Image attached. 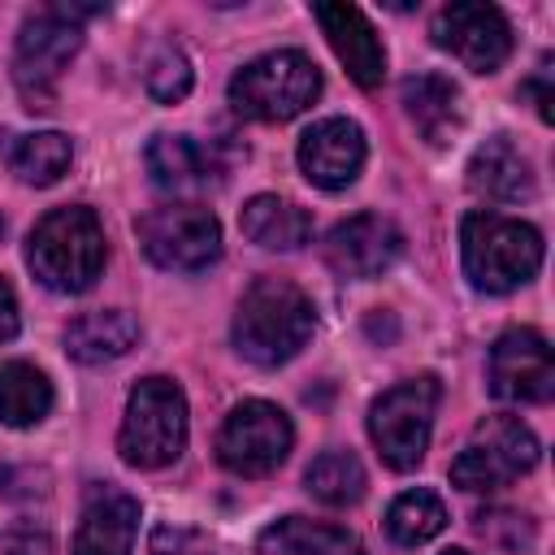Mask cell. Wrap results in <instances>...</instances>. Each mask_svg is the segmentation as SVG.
<instances>
[{"mask_svg": "<svg viewBox=\"0 0 555 555\" xmlns=\"http://www.w3.org/2000/svg\"><path fill=\"white\" fill-rule=\"evenodd\" d=\"M0 234H4V221H0Z\"/></svg>", "mask_w": 555, "mask_h": 555, "instance_id": "34", "label": "cell"}, {"mask_svg": "<svg viewBox=\"0 0 555 555\" xmlns=\"http://www.w3.org/2000/svg\"><path fill=\"white\" fill-rule=\"evenodd\" d=\"M143 87L160 104H178L191 91V61L173 43H156L143 61Z\"/></svg>", "mask_w": 555, "mask_h": 555, "instance_id": "27", "label": "cell"}, {"mask_svg": "<svg viewBox=\"0 0 555 555\" xmlns=\"http://www.w3.org/2000/svg\"><path fill=\"white\" fill-rule=\"evenodd\" d=\"M134 525H139V503L117 486H100L82 507L74 555H130Z\"/></svg>", "mask_w": 555, "mask_h": 555, "instance_id": "17", "label": "cell"}, {"mask_svg": "<svg viewBox=\"0 0 555 555\" xmlns=\"http://www.w3.org/2000/svg\"><path fill=\"white\" fill-rule=\"evenodd\" d=\"M0 546H4V555H52V538H48V529L35 525V520L9 525Z\"/></svg>", "mask_w": 555, "mask_h": 555, "instance_id": "30", "label": "cell"}, {"mask_svg": "<svg viewBox=\"0 0 555 555\" xmlns=\"http://www.w3.org/2000/svg\"><path fill=\"white\" fill-rule=\"evenodd\" d=\"M238 225L264 251H295L312 238V217L282 195H251L238 212Z\"/></svg>", "mask_w": 555, "mask_h": 555, "instance_id": "23", "label": "cell"}, {"mask_svg": "<svg viewBox=\"0 0 555 555\" xmlns=\"http://www.w3.org/2000/svg\"><path fill=\"white\" fill-rule=\"evenodd\" d=\"M533 464H538L533 429L520 416L494 412V416L477 421L464 451L451 460V486H460L468 494H490V490H503L516 477H525Z\"/></svg>", "mask_w": 555, "mask_h": 555, "instance_id": "6", "label": "cell"}, {"mask_svg": "<svg viewBox=\"0 0 555 555\" xmlns=\"http://www.w3.org/2000/svg\"><path fill=\"white\" fill-rule=\"evenodd\" d=\"M468 186L486 199H499V204H516V199H529L533 195V169L529 160L520 156V147L507 139V134H494L486 139L473 160H468Z\"/></svg>", "mask_w": 555, "mask_h": 555, "instance_id": "19", "label": "cell"}, {"mask_svg": "<svg viewBox=\"0 0 555 555\" xmlns=\"http://www.w3.org/2000/svg\"><path fill=\"white\" fill-rule=\"evenodd\" d=\"M17 334V299L9 291V282L0 278V343H9Z\"/></svg>", "mask_w": 555, "mask_h": 555, "instance_id": "32", "label": "cell"}, {"mask_svg": "<svg viewBox=\"0 0 555 555\" xmlns=\"http://www.w3.org/2000/svg\"><path fill=\"white\" fill-rule=\"evenodd\" d=\"M186 447V395L173 377H143L121 416L117 451L130 468H165Z\"/></svg>", "mask_w": 555, "mask_h": 555, "instance_id": "5", "label": "cell"}, {"mask_svg": "<svg viewBox=\"0 0 555 555\" xmlns=\"http://www.w3.org/2000/svg\"><path fill=\"white\" fill-rule=\"evenodd\" d=\"M108 260V243H104V225L91 208L82 204H65L52 208L35 221L30 238H26V264L30 273L56 291V295H82L95 286V278L104 273Z\"/></svg>", "mask_w": 555, "mask_h": 555, "instance_id": "2", "label": "cell"}, {"mask_svg": "<svg viewBox=\"0 0 555 555\" xmlns=\"http://www.w3.org/2000/svg\"><path fill=\"white\" fill-rule=\"evenodd\" d=\"M403 251V230L382 212H356L325 234V264L338 278L369 282L386 273Z\"/></svg>", "mask_w": 555, "mask_h": 555, "instance_id": "13", "label": "cell"}, {"mask_svg": "<svg viewBox=\"0 0 555 555\" xmlns=\"http://www.w3.org/2000/svg\"><path fill=\"white\" fill-rule=\"evenodd\" d=\"M82 48V30L74 22H65L56 9L35 13L13 48V87L26 100V108L43 113L56 100V82L69 69V61Z\"/></svg>", "mask_w": 555, "mask_h": 555, "instance_id": "9", "label": "cell"}, {"mask_svg": "<svg viewBox=\"0 0 555 555\" xmlns=\"http://www.w3.org/2000/svg\"><path fill=\"white\" fill-rule=\"evenodd\" d=\"M321 95V69L308 52L282 48L247 61L230 78V104L251 121H291Z\"/></svg>", "mask_w": 555, "mask_h": 555, "instance_id": "4", "label": "cell"}, {"mask_svg": "<svg viewBox=\"0 0 555 555\" xmlns=\"http://www.w3.org/2000/svg\"><path fill=\"white\" fill-rule=\"evenodd\" d=\"M438 399H442V386H438L434 373L408 377V382L390 386L382 399H373V408H369V438H373L377 455L395 473H408V468H416L425 460Z\"/></svg>", "mask_w": 555, "mask_h": 555, "instance_id": "7", "label": "cell"}, {"mask_svg": "<svg viewBox=\"0 0 555 555\" xmlns=\"http://www.w3.org/2000/svg\"><path fill=\"white\" fill-rule=\"evenodd\" d=\"M403 113H408V121L421 130V139L425 143H447L455 130H460V121H464V108H460V87L451 82V78H442V74H412L408 82H403Z\"/></svg>", "mask_w": 555, "mask_h": 555, "instance_id": "20", "label": "cell"}, {"mask_svg": "<svg viewBox=\"0 0 555 555\" xmlns=\"http://www.w3.org/2000/svg\"><path fill=\"white\" fill-rule=\"evenodd\" d=\"M520 91H525V95H533V104H538V117H542V121H551V117H555V108H551V104H555V95H551V61H542V65H538V74H533Z\"/></svg>", "mask_w": 555, "mask_h": 555, "instance_id": "31", "label": "cell"}, {"mask_svg": "<svg viewBox=\"0 0 555 555\" xmlns=\"http://www.w3.org/2000/svg\"><path fill=\"white\" fill-rule=\"evenodd\" d=\"M442 555H468V551H442Z\"/></svg>", "mask_w": 555, "mask_h": 555, "instance_id": "33", "label": "cell"}, {"mask_svg": "<svg viewBox=\"0 0 555 555\" xmlns=\"http://www.w3.org/2000/svg\"><path fill=\"white\" fill-rule=\"evenodd\" d=\"M256 555H364V546L343 525H325V520H308V516H282L260 533Z\"/></svg>", "mask_w": 555, "mask_h": 555, "instance_id": "22", "label": "cell"}, {"mask_svg": "<svg viewBox=\"0 0 555 555\" xmlns=\"http://www.w3.org/2000/svg\"><path fill=\"white\" fill-rule=\"evenodd\" d=\"M317 330L312 299L286 278H256L234 312V351L260 369L295 360Z\"/></svg>", "mask_w": 555, "mask_h": 555, "instance_id": "1", "label": "cell"}, {"mask_svg": "<svg viewBox=\"0 0 555 555\" xmlns=\"http://www.w3.org/2000/svg\"><path fill=\"white\" fill-rule=\"evenodd\" d=\"M291 416L269 399H243L230 408L217 434V460L234 477H269L291 455Z\"/></svg>", "mask_w": 555, "mask_h": 555, "instance_id": "10", "label": "cell"}, {"mask_svg": "<svg viewBox=\"0 0 555 555\" xmlns=\"http://www.w3.org/2000/svg\"><path fill=\"white\" fill-rule=\"evenodd\" d=\"M542 234L503 212H468L460 221V260L473 291L507 295L542 269Z\"/></svg>", "mask_w": 555, "mask_h": 555, "instance_id": "3", "label": "cell"}, {"mask_svg": "<svg viewBox=\"0 0 555 555\" xmlns=\"http://www.w3.org/2000/svg\"><path fill=\"white\" fill-rule=\"evenodd\" d=\"M429 35L442 52H451L473 74H494L512 52V26L494 4H473V0L447 4L434 13Z\"/></svg>", "mask_w": 555, "mask_h": 555, "instance_id": "11", "label": "cell"}, {"mask_svg": "<svg viewBox=\"0 0 555 555\" xmlns=\"http://www.w3.org/2000/svg\"><path fill=\"white\" fill-rule=\"evenodd\" d=\"M447 529V507L434 490H408L386 512V533L399 546H421Z\"/></svg>", "mask_w": 555, "mask_h": 555, "instance_id": "26", "label": "cell"}, {"mask_svg": "<svg viewBox=\"0 0 555 555\" xmlns=\"http://www.w3.org/2000/svg\"><path fill=\"white\" fill-rule=\"evenodd\" d=\"M486 382H490V395L503 403H546L555 395L551 343L525 325L499 334L486 360Z\"/></svg>", "mask_w": 555, "mask_h": 555, "instance_id": "12", "label": "cell"}, {"mask_svg": "<svg viewBox=\"0 0 555 555\" xmlns=\"http://www.w3.org/2000/svg\"><path fill=\"white\" fill-rule=\"evenodd\" d=\"M139 343V321L126 308H95L65 325V356L78 364L121 360Z\"/></svg>", "mask_w": 555, "mask_h": 555, "instance_id": "18", "label": "cell"}, {"mask_svg": "<svg viewBox=\"0 0 555 555\" xmlns=\"http://www.w3.org/2000/svg\"><path fill=\"white\" fill-rule=\"evenodd\" d=\"M312 13L321 22V35L330 39L334 56L347 65V74L360 87H382V78H386V48H382L373 22L356 4H317Z\"/></svg>", "mask_w": 555, "mask_h": 555, "instance_id": "15", "label": "cell"}, {"mask_svg": "<svg viewBox=\"0 0 555 555\" xmlns=\"http://www.w3.org/2000/svg\"><path fill=\"white\" fill-rule=\"evenodd\" d=\"M364 130L351 117H325L312 121L299 139V169L321 191H343L364 169Z\"/></svg>", "mask_w": 555, "mask_h": 555, "instance_id": "14", "label": "cell"}, {"mask_svg": "<svg viewBox=\"0 0 555 555\" xmlns=\"http://www.w3.org/2000/svg\"><path fill=\"white\" fill-rule=\"evenodd\" d=\"M147 173L169 195H195L212 182H221L225 165L217 160V147L191 139V134H156L143 152Z\"/></svg>", "mask_w": 555, "mask_h": 555, "instance_id": "16", "label": "cell"}, {"mask_svg": "<svg viewBox=\"0 0 555 555\" xmlns=\"http://www.w3.org/2000/svg\"><path fill=\"white\" fill-rule=\"evenodd\" d=\"M0 156L9 173L26 186H52L74 160V143L61 130H35V134H0Z\"/></svg>", "mask_w": 555, "mask_h": 555, "instance_id": "21", "label": "cell"}, {"mask_svg": "<svg viewBox=\"0 0 555 555\" xmlns=\"http://www.w3.org/2000/svg\"><path fill=\"white\" fill-rule=\"evenodd\" d=\"M473 529H477L486 542L503 546V551H529V546H533V520L520 516V512H507V507L477 512V516H473Z\"/></svg>", "mask_w": 555, "mask_h": 555, "instance_id": "28", "label": "cell"}, {"mask_svg": "<svg viewBox=\"0 0 555 555\" xmlns=\"http://www.w3.org/2000/svg\"><path fill=\"white\" fill-rule=\"evenodd\" d=\"M48 408H52V382L26 360H4L0 364V421L13 429H30L48 416Z\"/></svg>", "mask_w": 555, "mask_h": 555, "instance_id": "24", "label": "cell"}, {"mask_svg": "<svg viewBox=\"0 0 555 555\" xmlns=\"http://www.w3.org/2000/svg\"><path fill=\"white\" fill-rule=\"evenodd\" d=\"M304 486L317 503L325 507H351L360 503L364 494V464L351 455V451H321L308 473H304Z\"/></svg>", "mask_w": 555, "mask_h": 555, "instance_id": "25", "label": "cell"}, {"mask_svg": "<svg viewBox=\"0 0 555 555\" xmlns=\"http://www.w3.org/2000/svg\"><path fill=\"white\" fill-rule=\"evenodd\" d=\"M147 555H212V546H208V538H204V533H195V529L160 525V529H152Z\"/></svg>", "mask_w": 555, "mask_h": 555, "instance_id": "29", "label": "cell"}, {"mask_svg": "<svg viewBox=\"0 0 555 555\" xmlns=\"http://www.w3.org/2000/svg\"><path fill=\"white\" fill-rule=\"evenodd\" d=\"M139 247L156 269L199 273L221 256V221L199 204H165L134 221Z\"/></svg>", "mask_w": 555, "mask_h": 555, "instance_id": "8", "label": "cell"}]
</instances>
